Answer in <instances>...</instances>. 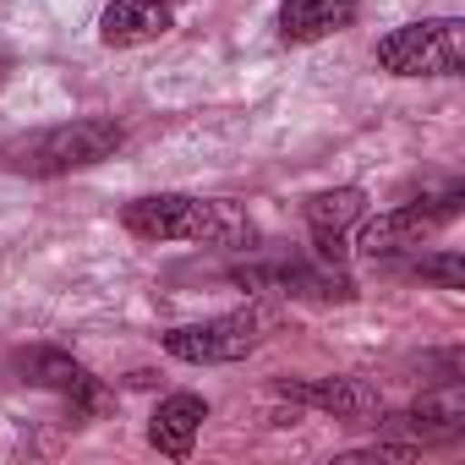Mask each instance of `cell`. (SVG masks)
Wrapping results in <instances>:
<instances>
[{
  "label": "cell",
  "mask_w": 465,
  "mask_h": 465,
  "mask_svg": "<svg viewBox=\"0 0 465 465\" xmlns=\"http://www.w3.org/2000/svg\"><path fill=\"white\" fill-rule=\"evenodd\" d=\"M258 329H263L258 312H224V318H208V323L170 329L164 351L181 356V361H242L258 345Z\"/></svg>",
  "instance_id": "4"
},
{
  "label": "cell",
  "mask_w": 465,
  "mask_h": 465,
  "mask_svg": "<svg viewBox=\"0 0 465 465\" xmlns=\"http://www.w3.org/2000/svg\"><path fill=\"white\" fill-rule=\"evenodd\" d=\"M104 45H148L159 34H170V6L164 0H110L104 17H99Z\"/></svg>",
  "instance_id": "10"
},
{
  "label": "cell",
  "mask_w": 465,
  "mask_h": 465,
  "mask_svg": "<svg viewBox=\"0 0 465 465\" xmlns=\"http://www.w3.org/2000/svg\"><path fill=\"white\" fill-rule=\"evenodd\" d=\"M378 66L394 77H454L460 72V23H405L389 39H378Z\"/></svg>",
  "instance_id": "3"
},
{
  "label": "cell",
  "mask_w": 465,
  "mask_h": 465,
  "mask_svg": "<svg viewBox=\"0 0 465 465\" xmlns=\"http://www.w3.org/2000/svg\"><path fill=\"white\" fill-rule=\"evenodd\" d=\"M203 421H208V405L197 394H170V400H159V411L148 421V438H153L159 454L186 460L192 443H197V432H203Z\"/></svg>",
  "instance_id": "9"
},
{
  "label": "cell",
  "mask_w": 465,
  "mask_h": 465,
  "mask_svg": "<svg viewBox=\"0 0 465 465\" xmlns=\"http://www.w3.org/2000/svg\"><path fill=\"white\" fill-rule=\"evenodd\" d=\"M351 17H356V0H285V6H280V28L296 45L323 39V34L345 28Z\"/></svg>",
  "instance_id": "12"
},
{
  "label": "cell",
  "mask_w": 465,
  "mask_h": 465,
  "mask_svg": "<svg viewBox=\"0 0 465 465\" xmlns=\"http://www.w3.org/2000/svg\"><path fill=\"white\" fill-rule=\"evenodd\" d=\"M411 274H421V280H438L443 291H460V258H454V252H438V258H416V263H411Z\"/></svg>",
  "instance_id": "14"
},
{
  "label": "cell",
  "mask_w": 465,
  "mask_h": 465,
  "mask_svg": "<svg viewBox=\"0 0 465 465\" xmlns=\"http://www.w3.org/2000/svg\"><path fill=\"white\" fill-rule=\"evenodd\" d=\"M17 367H23V378H28V383H39V389H55V394H66V400H77V411H83V416H88V411H94V400H99V389H94L88 367H83V361H72L66 351H28Z\"/></svg>",
  "instance_id": "8"
},
{
  "label": "cell",
  "mask_w": 465,
  "mask_h": 465,
  "mask_svg": "<svg viewBox=\"0 0 465 465\" xmlns=\"http://www.w3.org/2000/svg\"><path fill=\"white\" fill-rule=\"evenodd\" d=\"M115 148H121V126L104 121V115H83V121L39 126V132L0 143V164L17 170V175H66V170L110 159Z\"/></svg>",
  "instance_id": "2"
},
{
  "label": "cell",
  "mask_w": 465,
  "mask_h": 465,
  "mask_svg": "<svg viewBox=\"0 0 465 465\" xmlns=\"http://www.w3.org/2000/svg\"><path fill=\"white\" fill-rule=\"evenodd\" d=\"M405 421L421 438H460L465 432V405H460V394H438V400H421Z\"/></svg>",
  "instance_id": "13"
},
{
  "label": "cell",
  "mask_w": 465,
  "mask_h": 465,
  "mask_svg": "<svg viewBox=\"0 0 465 465\" xmlns=\"http://www.w3.org/2000/svg\"><path fill=\"white\" fill-rule=\"evenodd\" d=\"M280 394H285V400H302V405H318V411H329L334 421L378 427V416H383L378 389H367L361 378H312V383H291V378H285Z\"/></svg>",
  "instance_id": "6"
},
{
  "label": "cell",
  "mask_w": 465,
  "mask_h": 465,
  "mask_svg": "<svg viewBox=\"0 0 465 465\" xmlns=\"http://www.w3.org/2000/svg\"><path fill=\"white\" fill-rule=\"evenodd\" d=\"M242 285H269L285 296H318V302H345L351 280L340 269H312V263H263V269H236Z\"/></svg>",
  "instance_id": "7"
},
{
  "label": "cell",
  "mask_w": 465,
  "mask_h": 465,
  "mask_svg": "<svg viewBox=\"0 0 465 465\" xmlns=\"http://www.w3.org/2000/svg\"><path fill=\"white\" fill-rule=\"evenodd\" d=\"M351 219H361V192H356V186L318 192V197L307 203V224H312V236H318V258H323V263H334V258L345 252V247H340V230H345Z\"/></svg>",
  "instance_id": "11"
},
{
  "label": "cell",
  "mask_w": 465,
  "mask_h": 465,
  "mask_svg": "<svg viewBox=\"0 0 465 465\" xmlns=\"http://www.w3.org/2000/svg\"><path fill=\"white\" fill-rule=\"evenodd\" d=\"M126 230L143 242H208V247H252V219L236 203H203L186 192L137 197L126 208Z\"/></svg>",
  "instance_id": "1"
},
{
  "label": "cell",
  "mask_w": 465,
  "mask_h": 465,
  "mask_svg": "<svg viewBox=\"0 0 465 465\" xmlns=\"http://www.w3.org/2000/svg\"><path fill=\"white\" fill-rule=\"evenodd\" d=\"M454 213H460V192H443V197H432V203H411V208L378 213V219L361 224L356 247H361L367 258H389V252H400V247H416L427 230H438V224L454 219Z\"/></svg>",
  "instance_id": "5"
}]
</instances>
